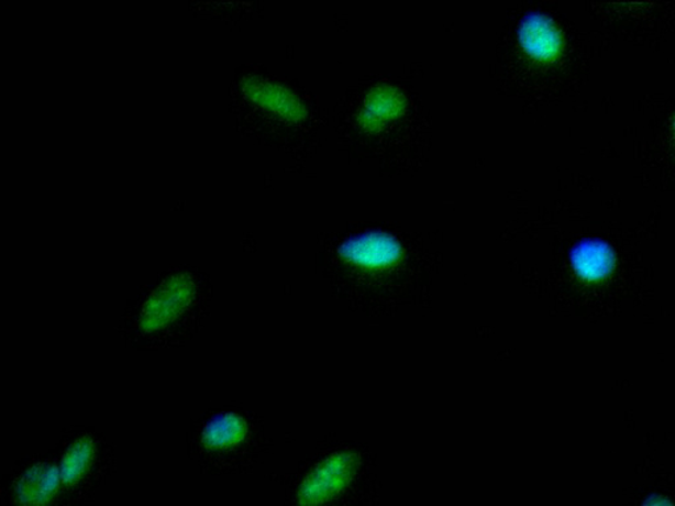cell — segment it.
<instances>
[{
	"mask_svg": "<svg viewBox=\"0 0 675 506\" xmlns=\"http://www.w3.org/2000/svg\"><path fill=\"white\" fill-rule=\"evenodd\" d=\"M573 268L586 282H600L613 270L615 253L610 245L600 241H585L572 251Z\"/></svg>",
	"mask_w": 675,
	"mask_h": 506,
	"instance_id": "9",
	"label": "cell"
},
{
	"mask_svg": "<svg viewBox=\"0 0 675 506\" xmlns=\"http://www.w3.org/2000/svg\"><path fill=\"white\" fill-rule=\"evenodd\" d=\"M353 452H336L317 462L289 487L286 506H325L348 487L356 474Z\"/></svg>",
	"mask_w": 675,
	"mask_h": 506,
	"instance_id": "5",
	"label": "cell"
},
{
	"mask_svg": "<svg viewBox=\"0 0 675 506\" xmlns=\"http://www.w3.org/2000/svg\"><path fill=\"white\" fill-rule=\"evenodd\" d=\"M674 131H675V118H674Z\"/></svg>",
	"mask_w": 675,
	"mask_h": 506,
	"instance_id": "11",
	"label": "cell"
},
{
	"mask_svg": "<svg viewBox=\"0 0 675 506\" xmlns=\"http://www.w3.org/2000/svg\"><path fill=\"white\" fill-rule=\"evenodd\" d=\"M519 37L522 50L542 63L554 62L564 48V37L558 26L540 12H529L521 20Z\"/></svg>",
	"mask_w": 675,
	"mask_h": 506,
	"instance_id": "7",
	"label": "cell"
},
{
	"mask_svg": "<svg viewBox=\"0 0 675 506\" xmlns=\"http://www.w3.org/2000/svg\"><path fill=\"white\" fill-rule=\"evenodd\" d=\"M269 446L262 417L241 404L213 406L189 422L188 458L204 475H248Z\"/></svg>",
	"mask_w": 675,
	"mask_h": 506,
	"instance_id": "2",
	"label": "cell"
},
{
	"mask_svg": "<svg viewBox=\"0 0 675 506\" xmlns=\"http://www.w3.org/2000/svg\"><path fill=\"white\" fill-rule=\"evenodd\" d=\"M3 506H75L59 476L55 450L18 459L0 477Z\"/></svg>",
	"mask_w": 675,
	"mask_h": 506,
	"instance_id": "4",
	"label": "cell"
},
{
	"mask_svg": "<svg viewBox=\"0 0 675 506\" xmlns=\"http://www.w3.org/2000/svg\"><path fill=\"white\" fill-rule=\"evenodd\" d=\"M407 108L402 92L390 85L377 86L369 92L361 111L359 122L366 130L376 131L395 121Z\"/></svg>",
	"mask_w": 675,
	"mask_h": 506,
	"instance_id": "8",
	"label": "cell"
},
{
	"mask_svg": "<svg viewBox=\"0 0 675 506\" xmlns=\"http://www.w3.org/2000/svg\"><path fill=\"white\" fill-rule=\"evenodd\" d=\"M644 506H673V504L665 501L664 497H651Z\"/></svg>",
	"mask_w": 675,
	"mask_h": 506,
	"instance_id": "10",
	"label": "cell"
},
{
	"mask_svg": "<svg viewBox=\"0 0 675 506\" xmlns=\"http://www.w3.org/2000/svg\"><path fill=\"white\" fill-rule=\"evenodd\" d=\"M213 285L193 266H174L131 298L117 323L125 348L136 351L182 349L207 323Z\"/></svg>",
	"mask_w": 675,
	"mask_h": 506,
	"instance_id": "1",
	"label": "cell"
},
{
	"mask_svg": "<svg viewBox=\"0 0 675 506\" xmlns=\"http://www.w3.org/2000/svg\"><path fill=\"white\" fill-rule=\"evenodd\" d=\"M340 255L346 262L368 270H381L400 262L401 243L387 232L370 231L344 242Z\"/></svg>",
	"mask_w": 675,
	"mask_h": 506,
	"instance_id": "6",
	"label": "cell"
},
{
	"mask_svg": "<svg viewBox=\"0 0 675 506\" xmlns=\"http://www.w3.org/2000/svg\"><path fill=\"white\" fill-rule=\"evenodd\" d=\"M66 494L75 506H97L98 492L117 470V449L96 426H65L53 448Z\"/></svg>",
	"mask_w": 675,
	"mask_h": 506,
	"instance_id": "3",
	"label": "cell"
}]
</instances>
